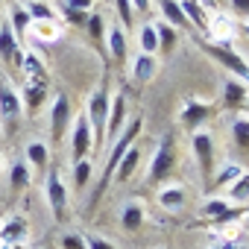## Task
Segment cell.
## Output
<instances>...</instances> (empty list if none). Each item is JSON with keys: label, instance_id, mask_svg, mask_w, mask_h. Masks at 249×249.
<instances>
[{"label": "cell", "instance_id": "cell-1", "mask_svg": "<svg viewBox=\"0 0 249 249\" xmlns=\"http://www.w3.org/2000/svg\"><path fill=\"white\" fill-rule=\"evenodd\" d=\"M108 108H111V85H108V76H103L91 88V94L85 97V117H88V126H91V135H94V153H100L106 147Z\"/></svg>", "mask_w": 249, "mask_h": 249}, {"label": "cell", "instance_id": "cell-2", "mask_svg": "<svg viewBox=\"0 0 249 249\" xmlns=\"http://www.w3.org/2000/svg\"><path fill=\"white\" fill-rule=\"evenodd\" d=\"M141 132H144V117L138 114V117H129L126 120V126H123V132L111 141V147H108V156H106V164H103V179H100V188H97V194H94V199L106 191V185L111 182V173H114V167L120 164V159L126 156V150L141 138Z\"/></svg>", "mask_w": 249, "mask_h": 249}, {"label": "cell", "instance_id": "cell-3", "mask_svg": "<svg viewBox=\"0 0 249 249\" xmlns=\"http://www.w3.org/2000/svg\"><path fill=\"white\" fill-rule=\"evenodd\" d=\"M44 199L53 211V220L56 223H65L68 214H71V191H68V182L62 179V173L50 164L47 176H44Z\"/></svg>", "mask_w": 249, "mask_h": 249}, {"label": "cell", "instance_id": "cell-4", "mask_svg": "<svg viewBox=\"0 0 249 249\" xmlns=\"http://www.w3.org/2000/svg\"><path fill=\"white\" fill-rule=\"evenodd\" d=\"M202 50H205L211 59H217V62L229 71V76H234V79H240L243 85H249V62H246L231 44H214V41H205Z\"/></svg>", "mask_w": 249, "mask_h": 249}, {"label": "cell", "instance_id": "cell-5", "mask_svg": "<svg viewBox=\"0 0 249 249\" xmlns=\"http://www.w3.org/2000/svg\"><path fill=\"white\" fill-rule=\"evenodd\" d=\"M191 153L196 159V167H199V176L208 182L214 176V135L208 129H196L191 132Z\"/></svg>", "mask_w": 249, "mask_h": 249}, {"label": "cell", "instance_id": "cell-6", "mask_svg": "<svg viewBox=\"0 0 249 249\" xmlns=\"http://www.w3.org/2000/svg\"><path fill=\"white\" fill-rule=\"evenodd\" d=\"M211 114H214V103H205V100H199L194 94H188L185 103H182V108H179V120H182V126L188 132L205 129V123H208Z\"/></svg>", "mask_w": 249, "mask_h": 249}, {"label": "cell", "instance_id": "cell-7", "mask_svg": "<svg viewBox=\"0 0 249 249\" xmlns=\"http://www.w3.org/2000/svg\"><path fill=\"white\" fill-rule=\"evenodd\" d=\"M173 161H176V141H173V135H164V138H161V144L156 147V153L150 156L147 179H150V182H161V179L170 173Z\"/></svg>", "mask_w": 249, "mask_h": 249}, {"label": "cell", "instance_id": "cell-8", "mask_svg": "<svg viewBox=\"0 0 249 249\" xmlns=\"http://www.w3.org/2000/svg\"><path fill=\"white\" fill-rule=\"evenodd\" d=\"M73 123V108H71V100L68 94H56L53 103H50V141L59 144L65 135H68V126Z\"/></svg>", "mask_w": 249, "mask_h": 249}, {"label": "cell", "instance_id": "cell-9", "mask_svg": "<svg viewBox=\"0 0 249 249\" xmlns=\"http://www.w3.org/2000/svg\"><path fill=\"white\" fill-rule=\"evenodd\" d=\"M71 156H73V161H79V159H88L91 153H94V135H91V126H88V117H85V111H79L76 117H73V123H71Z\"/></svg>", "mask_w": 249, "mask_h": 249}, {"label": "cell", "instance_id": "cell-10", "mask_svg": "<svg viewBox=\"0 0 249 249\" xmlns=\"http://www.w3.org/2000/svg\"><path fill=\"white\" fill-rule=\"evenodd\" d=\"M205 41H214V44H231L237 38V18H231L229 12L223 9H214L208 15V27H205Z\"/></svg>", "mask_w": 249, "mask_h": 249}, {"label": "cell", "instance_id": "cell-11", "mask_svg": "<svg viewBox=\"0 0 249 249\" xmlns=\"http://www.w3.org/2000/svg\"><path fill=\"white\" fill-rule=\"evenodd\" d=\"M126 120H129V103H126V94H120L114 91L111 94V108H108V120H106V144H111L123 126H126Z\"/></svg>", "mask_w": 249, "mask_h": 249}, {"label": "cell", "instance_id": "cell-12", "mask_svg": "<svg viewBox=\"0 0 249 249\" xmlns=\"http://www.w3.org/2000/svg\"><path fill=\"white\" fill-rule=\"evenodd\" d=\"M21 111H24V103H21V94L3 79L0 82V120L6 123V126H12V123L21 117Z\"/></svg>", "mask_w": 249, "mask_h": 249}, {"label": "cell", "instance_id": "cell-13", "mask_svg": "<svg viewBox=\"0 0 249 249\" xmlns=\"http://www.w3.org/2000/svg\"><path fill=\"white\" fill-rule=\"evenodd\" d=\"M27 234H30V223L21 214H12V217H6L3 223H0V243L3 246L27 243Z\"/></svg>", "mask_w": 249, "mask_h": 249}, {"label": "cell", "instance_id": "cell-14", "mask_svg": "<svg viewBox=\"0 0 249 249\" xmlns=\"http://www.w3.org/2000/svg\"><path fill=\"white\" fill-rule=\"evenodd\" d=\"M117 217H120V229L123 231H141V226L147 223V205L141 199H126L120 205Z\"/></svg>", "mask_w": 249, "mask_h": 249}, {"label": "cell", "instance_id": "cell-15", "mask_svg": "<svg viewBox=\"0 0 249 249\" xmlns=\"http://www.w3.org/2000/svg\"><path fill=\"white\" fill-rule=\"evenodd\" d=\"M156 199H159V205H161L164 211L176 214V211H182V208L188 205V188H185V185H179V182L161 185V188L156 191Z\"/></svg>", "mask_w": 249, "mask_h": 249}, {"label": "cell", "instance_id": "cell-16", "mask_svg": "<svg viewBox=\"0 0 249 249\" xmlns=\"http://www.w3.org/2000/svg\"><path fill=\"white\" fill-rule=\"evenodd\" d=\"M129 73H132V79H135L138 85L153 82V79H156V73H159V56L135 53V56L129 59Z\"/></svg>", "mask_w": 249, "mask_h": 249}, {"label": "cell", "instance_id": "cell-17", "mask_svg": "<svg viewBox=\"0 0 249 249\" xmlns=\"http://www.w3.org/2000/svg\"><path fill=\"white\" fill-rule=\"evenodd\" d=\"M106 47H108V56L117 65L126 62V56H129V38H126V30H123L120 24H108L106 27Z\"/></svg>", "mask_w": 249, "mask_h": 249}, {"label": "cell", "instance_id": "cell-18", "mask_svg": "<svg viewBox=\"0 0 249 249\" xmlns=\"http://www.w3.org/2000/svg\"><path fill=\"white\" fill-rule=\"evenodd\" d=\"M47 100V79H24L21 82V103L27 111H38Z\"/></svg>", "mask_w": 249, "mask_h": 249}, {"label": "cell", "instance_id": "cell-19", "mask_svg": "<svg viewBox=\"0 0 249 249\" xmlns=\"http://www.w3.org/2000/svg\"><path fill=\"white\" fill-rule=\"evenodd\" d=\"M220 100H223L229 108L240 111V108H243V103L249 100V85H243V82H240V79H234V76H226V79H223V85H220Z\"/></svg>", "mask_w": 249, "mask_h": 249}, {"label": "cell", "instance_id": "cell-20", "mask_svg": "<svg viewBox=\"0 0 249 249\" xmlns=\"http://www.w3.org/2000/svg\"><path fill=\"white\" fill-rule=\"evenodd\" d=\"M141 159H144V153H141V144H132L129 150H126V156L120 159V164L114 167V173H111V179L117 182V185H123V182H129L135 173H138V167H141Z\"/></svg>", "mask_w": 249, "mask_h": 249}, {"label": "cell", "instance_id": "cell-21", "mask_svg": "<svg viewBox=\"0 0 249 249\" xmlns=\"http://www.w3.org/2000/svg\"><path fill=\"white\" fill-rule=\"evenodd\" d=\"M24 161H27L30 167H38L41 173H47V170H50V144H47L44 138L27 141V147H24Z\"/></svg>", "mask_w": 249, "mask_h": 249}, {"label": "cell", "instance_id": "cell-22", "mask_svg": "<svg viewBox=\"0 0 249 249\" xmlns=\"http://www.w3.org/2000/svg\"><path fill=\"white\" fill-rule=\"evenodd\" d=\"M156 9L161 15L159 21L170 24L173 30H188V18H185V12L179 6V0H156Z\"/></svg>", "mask_w": 249, "mask_h": 249}, {"label": "cell", "instance_id": "cell-23", "mask_svg": "<svg viewBox=\"0 0 249 249\" xmlns=\"http://www.w3.org/2000/svg\"><path fill=\"white\" fill-rule=\"evenodd\" d=\"M179 6H182V12L188 18V27L205 33V27H208V9L199 3V0H179Z\"/></svg>", "mask_w": 249, "mask_h": 249}, {"label": "cell", "instance_id": "cell-24", "mask_svg": "<svg viewBox=\"0 0 249 249\" xmlns=\"http://www.w3.org/2000/svg\"><path fill=\"white\" fill-rule=\"evenodd\" d=\"M246 173V167L240 164V161H226V164H220L217 170H214V176H211V182H214V188H220V191H226L234 179H240Z\"/></svg>", "mask_w": 249, "mask_h": 249}, {"label": "cell", "instance_id": "cell-25", "mask_svg": "<svg viewBox=\"0 0 249 249\" xmlns=\"http://www.w3.org/2000/svg\"><path fill=\"white\" fill-rule=\"evenodd\" d=\"M24 44L15 38V33L9 30V24L3 21V24H0V62H3V65H12V59H15V53L21 50Z\"/></svg>", "mask_w": 249, "mask_h": 249}, {"label": "cell", "instance_id": "cell-26", "mask_svg": "<svg viewBox=\"0 0 249 249\" xmlns=\"http://www.w3.org/2000/svg\"><path fill=\"white\" fill-rule=\"evenodd\" d=\"M229 135H231V141H234V147H240V150H249V117L246 114H231V120H229Z\"/></svg>", "mask_w": 249, "mask_h": 249}, {"label": "cell", "instance_id": "cell-27", "mask_svg": "<svg viewBox=\"0 0 249 249\" xmlns=\"http://www.w3.org/2000/svg\"><path fill=\"white\" fill-rule=\"evenodd\" d=\"M9 30L15 33V38L18 41H24V36L30 33V24H33V18H30V12L24 9V3H15L12 9H9Z\"/></svg>", "mask_w": 249, "mask_h": 249}, {"label": "cell", "instance_id": "cell-28", "mask_svg": "<svg viewBox=\"0 0 249 249\" xmlns=\"http://www.w3.org/2000/svg\"><path fill=\"white\" fill-rule=\"evenodd\" d=\"M223 199L229 205H246L249 202V173H243L240 179H234L226 191H223Z\"/></svg>", "mask_w": 249, "mask_h": 249}, {"label": "cell", "instance_id": "cell-29", "mask_svg": "<svg viewBox=\"0 0 249 249\" xmlns=\"http://www.w3.org/2000/svg\"><path fill=\"white\" fill-rule=\"evenodd\" d=\"M138 53L159 56V36H156V24L153 21H144L138 27Z\"/></svg>", "mask_w": 249, "mask_h": 249}, {"label": "cell", "instance_id": "cell-30", "mask_svg": "<svg viewBox=\"0 0 249 249\" xmlns=\"http://www.w3.org/2000/svg\"><path fill=\"white\" fill-rule=\"evenodd\" d=\"M153 24H156V36H159V53L170 56L176 50V44H179V30H173L164 21H153Z\"/></svg>", "mask_w": 249, "mask_h": 249}, {"label": "cell", "instance_id": "cell-31", "mask_svg": "<svg viewBox=\"0 0 249 249\" xmlns=\"http://www.w3.org/2000/svg\"><path fill=\"white\" fill-rule=\"evenodd\" d=\"M30 33H33L38 41L50 44V41H59V38H62V24H59V21H33V24H30Z\"/></svg>", "mask_w": 249, "mask_h": 249}, {"label": "cell", "instance_id": "cell-32", "mask_svg": "<svg viewBox=\"0 0 249 249\" xmlns=\"http://www.w3.org/2000/svg\"><path fill=\"white\" fill-rule=\"evenodd\" d=\"M229 208H231V205H229L223 196H208V199L199 205V217H202V220H208V223H217Z\"/></svg>", "mask_w": 249, "mask_h": 249}, {"label": "cell", "instance_id": "cell-33", "mask_svg": "<svg viewBox=\"0 0 249 249\" xmlns=\"http://www.w3.org/2000/svg\"><path fill=\"white\" fill-rule=\"evenodd\" d=\"M24 9L30 12L33 21H59V12L50 6V0H27Z\"/></svg>", "mask_w": 249, "mask_h": 249}, {"label": "cell", "instance_id": "cell-34", "mask_svg": "<svg viewBox=\"0 0 249 249\" xmlns=\"http://www.w3.org/2000/svg\"><path fill=\"white\" fill-rule=\"evenodd\" d=\"M91 176H94V161H91V156L73 161V191H85L88 182H91Z\"/></svg>", "mask_w": 249, "mask_h": 249}, {"label": "cell", "instance_id": "cell-35", "mask_svg": "<svg viewBox=\"0 0 249 249\" xmlns=\"http://www.w3.org/2000/svg\"><path fill=\"white\" fill-rule=\"evenodd\" d=\"M21 73H24V79H47V68H44V62L36 53H24Z\"/></svg>", "mask_w": 249, "mask_h": 249}, {"label": "cell", "instance_id": "cell-36", "mask_svg": "<svg viewBox=\"0 0 249 249\" xmlns=\"http://www.w3.org/2000/svg\"><path fill=\"white\" fill-rule=\"evenodd\" d=\"M9 182H12L15 191L30 188V182H33V167H30L27 161H15V164L9 167Z\"/></svg>", "mask_w": 249, "mask_h": 249}, {"label": "cell", "instance_id": "cell-37", "mask_svg": "<svg viewBox=\"0 0 249 249\" xmlns=\"http://www.w3.org/2000/svg\"><path fill=\"white\" fill-rule=\"evenodd\" d=\"M114 9H117V24L126 30V27H132V21H135V9H132V3L129 0H114Z\"/></svg>", "mask_w": 249, "mask_h": 249}, {"label": "cell", "instance_id": "cell-38", "mask_svg": "<svg viewBox=\"0 0 249 249\" xmlns=\"http://www.w3.org/2000/svg\"><path fill=\"white\" fill-rule=\"evenodd\" d=\"M85 30L94 36V41H97V44H103V41H106V24H103V18H100L97 12H91V15H88Z\"/></svg>", "mask_w": 249, "mask_h": 249}, {"label": "cell", "instance_id": "cell-39", "mask_svg": "<svg viewBox=\"0 0 249 249\" xmlns=\"http://www.w3.org/2000/svg\"><path fill=\"white\" fill-rule=\"evenodd\" d=\"M59 243H62V249H85V234H79V231H65Z\"/></svg>", "mask_w": 249, "mask_h": 249}, {"label": "cell", "instance_id": "cell-40", "mask_svg": "<svg viewBox=\"0 0 249 249\" xmlns=\"http://www.w3.org/2000/svg\"><path fill=\"white\" fill-rule=\"evenodd\" d=\"M85 249H120V246H114L103 234H85Z\"/></svg>", "mask_w": 249, "mask_h": 249}, {"label": "cell", "instance_id": "cell-41", "mask_svg": "<svg viewBox=\"0 0 249 249\" xmlns=\"http://www.w3.org/2000/svg\"><path fill=\"white\" fill-rule=\"evenodd\" d=\"M65 9H73V12H85V15H91V12H94V0H65Z\"/></svg>", "mask_w": 249, "mask_h": 249}, {"label": "cell", "instance_id": "cell-42", "mask_svg": "<svg viewBox=\"0 0 249 249\" xmlns=\"http://www.w3.org/2000/svg\"><path fill=\"white\" fill-rule=\"evenodd\" d=\"M65 21H71V24H76V27H85L88 15H85V12H73V9H65Z\"/></svg>", "mask_w": 249, "mask_h": 249}, {"label": "cell", "instance_id": "cell-43", "mask_svg": "<svg viewBox=\"0 0 249 249\" xmlns=\"http://www.w3.org/2000/svg\"><path fill=\"white\" fill-rule=\"evenodd\" d=\"M132 3V9L138 12V15H147L150 9H153V0H129Z\"/></svg>", "mask_w": 249, "mask_h": 249}, {"label": "cell", "instance_id": "cell-44", "mask_svg": "<svg viewBox=\"0 0 249 249\" xmlns=\"http://www.w3.org/2000/svg\"><path fill=\"white\" fill-rule=\"evenodd\" d=\"M231 6H234V12H240V15L249 18V0H231Z\"/></svg>", "mask_w": 249, "mask_h": 249}, {"label": "cell", "instance_id": "cell-45", "mask_svg": "<svg viewBox=\"0 0 249 249\" xmlns=\"http://www.w3.org/2000/svg\"><path fill=\"white\" fill-rule=\"evenodd\" d=\"M237 33H243V36H246V38H249V18H246V21H240V24H237Z\"/></svg>", "mask_w": 249, "mask_h": 249}, {"label": "cell", "instance_id": "cell-46", "mask_svg": "<svg viewBox=\"0 0 249 249\" xmlns=\"http://www.w3.org/2000/svg\"><path fill=\"white\" fill-rule=\"evenodd\" d=\"M199 3H202L205 9H208V6H211V9H217V3H220V0H199Z\"/></svg>", "mask_w": 249, "mask_h": 249}, {"label": "cell", "instance_id": "cell-47", "mask_svg": "<svg viewBox=\"0 0 249 249\" xmlns=\"http://www.w3.org/2000/svg\"><path fill=\"white\" fill-rule=\"evenodd\" d=\"M229 246H234V243H211L208 249H229Z\"/></svg>", "mask_w": 249, "mask_h": 249}, {"label": "cell", "instance_id": "cell-48", "mask_svg": "<svg viewBox=\"0 0 249 249\" xmlns=\"http://www.w3.org/2000/svg\"><path fill=\"white\" fill-rule=\"evenodd\" d=\"M3 170H6V156L0 153V173H3Z\"/></svg>", "mask_w": 249, "mask_h": 249}, {"label": "cell", "instance_id": "cell-49", "mask_svg": "<svg viewBox=\"0 0 249 249\" xmlns=\"http://www.w3.org/2000/svg\"><path fill=\"white\" fill-rule=\"evenodd\" d=\"M240 223H243V226H246V229H249V208H246V211H243V220H240Z\"/></svg>", "mask_w": 249, "mask_h": 249}, {"label": "cell", "instance_id": "cell-50", "mask_svg": "<svg viewBox=\"0 0 249 249\" xmlns=\"http://www.w3.org/2000/svg\"><path fill=\"white\" fill-rule=\"evenodd\" d=\"M12 249H30V243H18V246H12Z\"/></svg>", "mask_w": 249, "mask_h": 249}, {"label": "cell", "instance_id": "cell-51", "mask_svg": "<svg viewBox=\"0 0 249 249\" xmlns=\"http://www.w3.org/2000/svg\"><path fill=\"white\" fill-rule=\"evenodd\" d=\"M243 114H246V117H249V100H246V103H243Z\"/></svg>", "mask_w": 249, "mask_h": 249}, {"label": "cell", "instance_id": "cell-52", "mask_svg": "<svg viewBox=\"0 0 249 249\" xmlns=\"http://www.w3.org/2000/svg\"><path fill=\"white\" fill-rule=\"evenodd\" d=\"M229 249H240V246H229Z\"/></svg>", "mask_w": 249, "mask_h": 249}, {"label": "cell", "instance_id": "cell-53", "mask_svg": "<svg viewBox=\"0 0 249 249\" xmlns=\"http://www.w3.org/2000/svg\"><path fill=\"white\" fill-rule=\"evenodd\" d=\"M0 24H3V15H0Z\"/></svg>", "mask_w": 249, "mask_h": 249}, {"label": "cell", "instance_id": "cell-54", "mask_svg": "<svg viewBox=\"0 0 249 249\" xmlns=\"http://www.w3.org/2000/svg\"><path fill=\"white\" fill-rule=\"evenodd\" d=\"M0 6H3V0H0Z\"/></svg>", "mask_w": 249, "mask_h": 249}]
</instances>
